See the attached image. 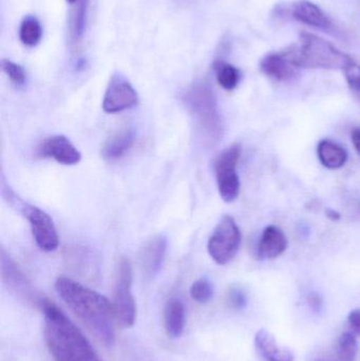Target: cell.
Returning <instances> with one entry per match:
<instances>
[{
    "instance_id": "1",
    "label": "cell",
    "mask_w": 360,
    "mask_h": 361,
    "mask_svg": "<svg viewBox=\"0 0 360 361\" xmlns=\"http://www.w3.org/2000/svg\"><path fill=\"white\" fill-rule=\"evenodd\" d=\"M55 290L68 307L90 329L99 341L112 345L116 341L113 305L105 296L70 279L57 278Z\"/></svg>"
},
{
    "instance_id": "2",
    "label": "cell",
    "mask_w": 360,
    "mask_h": 361,
    "mask_svg": "<svg viewBox=\"0 0 360 361\" xmlns=\"http://www.w3.org/2000/svg\"><path fill=\"white\" fill-rule=\"evenodd\" d=\"M46 348L55 361H101L80 329L52 301H42Z\"/></svg>"
},
{
    "instance_id": "3",
    "label": "cell",
    "mask_w": 360,
    "mask_h": 361,
    "mask_svg": "<svg viewBox=\"0 0 360 361\" xmlns=\"http://www.w3.org/2000/svg\"><path fill=\"white\" fill-rule=\"evenodd\" d=\"M183 103L196 121L205 143L217 144L223 135V122L211 85L197 80L184 93Z\"/></svg>"
},
{
    "instance_id": "4",
    "label": "cell",
    "mask_w": 360,
    "mask_h": 361,
    "mask_svg": "<svg viewBox=\"0 0 360 361\" xmlns=\"http://www.w3.org/2000/svg\"><path fill=\"white\" fill-rule=\"evenodd\" d=\"M292 63L304 69L345 70L353 63L350 55L312 33L302 32L299 44L287 49Z\"/></svg>"
},
{
    "instance_id": "5",
    "label": "cell",
    "mask_w": 360,
    "mask_h": 361,
    "mask_svg": "<svg viewBox=\"0 0 360 361\" xmlns=\"http://www.w3.org/2000/svg\"><path fill=\"white\" fill-rule=\"evenodd\" d=\"M2 195L12 207L16 208L20 212L31 227L32 235L40 250L46 252H53L58 247L59 238L56 226L52 218L37 206L30 205L23 201L12 189L6 184L4 180L1 182Z\"/></svg>"
},
{
    "instance_id": "6",
    "label": "cell",
    "mask_w": 360,
    "mask_h": 361,
    "mask_svg": "<svg viewBox=\"0 0 360 361\" xmlns=\"http://www.w3.org/2000/svg\"><path fill=\"white\" fill-rule=\"evenodd\" d=\"M114 313L116 319L125 328H130L137 320V305L132 295V267L128 259L118 263L113 290Z\"/></svg>"
},
{
    "instance_id": "7",
    "label": "cell",
    "mask_w": 360,
    "mask_h": 361,
    "mask_svg": "<svg viewBox=\"0 0 360 361\" xmlns=\"http://www.w3.org/2000/svg\"><path fill=\"white\" fill-rule=\"evenodd\" d=\"M241 239L240 228L235 219L222 216L207 243L209 256L217 264H228L238 254Z\"/></svg>"
},
{
    "instance_id": "8",
    "label": "cell",
    "mask_w": 360,
    "mask_h": 361,
    "mask_svg": "<svg viewBox=\"0 0 360 361\" xmlns=\"http://www.w3.org/2000/svg\"><path fill=\"white\" fill-rule=\"evenodd\" d=\"M241 157L240 144H232L218 156L215 163L218 189L223 201L230 203L240 193V178L237 165Z\"/></svg>"
},
{
    "instance_id": "9",
    "label": "cell",
    "mask_w": 360,
    "mask_h": 361,
    "mask_svg": "<svg viewBox=\"0 0 360 361\" xmlns=\"http://www.w3.org/2000/svg\"><path fill=\"white\" fill-rule=\"evenodd\" d=\"M139 104V94L123 74L114 73L110 78L103 99L106 114H116L131 109Z\"/></svg>"
},
{
    "instance_id": "10",
    "label": "cell",
    "mask_w": 360,
    "mask_h": 361,
    "mask_svg": "<svg viewBox=\"0 0 360 361\" xmlns=\"http://www.w3.org/2000/svg\"><path fill=\"white\" fill-rule=\"evenodd\" d=\"M39 154L42 158L52 159L67 166L78 164L82 161L80 150L65 135H54L46 139L39 146Z\"/></svg>"
},
{
    "instance_id": "11",
    "label": "cell",
    "mask_w": 360,
    "mask_h": 361,
    "mask_svg": "<svg viewBox=\"0 0 360 361\" xmlns=\"http://www.w3.org/2000/svg\"><path fill=\"white\" fill-rule=\"evenodd\" d=\"M135 129L125 127L112 133L101 146V157L106 162H116L128 154L135 143Z\"/></svg>"
},
{
    "instance_id": "12",
    "label": "cell",
    "mask_w": 360,
    "mask_h": 361,
    "mask_svg": "<svg viewBox=\"0 0 360 361\" xmlns=\"http://www.w3.org/2000/svg\"><path fill=\"white\" fill-rule=\"evenodd\" d=\"M167 252V238L164 235H154L142 248L139 263L144 273L149 277L160 271Z\"/></svg>"
},
{
    "instance_id": "13",
    "label": "cell",
    "mask_w": 360,
    "mask_h": 361,
    "mask_svg": "<svg viewBox=\"0 0 360 361\" xmlns=\"http://www.w3.org/2000/svg\"><path fill=\"white\" fill-rule=\"evenodd\" d=\"M260 68L268 78L279 82H285L295 78L298 69L292 63L287 50L266 55L262 59Z\"/></svg>"
},
{
    "instance_id": "14",
    "label": "cell",
    "mask_w": 360,
    "mask_h": 361,
    "mask_svg": "<svg viewBox=\"0 0 360 361\" xmlns=\"http://www.w3.org/2000/svg\"><path fill=\"white\" fill-rule=\"evenodd\" d=\"M287 248V239L279 227L270 225L264 229L257 248L260 260H272L278 258Z\"/></svg>"
},
{
    "instance_id": "15",
    "label": "cell",
    "mask_w": 360,
    "mask_h": 361,
    "mask_svg": "<svg viewBox=\"0 0 360 361\" xmlns=\"http://www.w3.org/2000/svg\"><path fill=\"white\" fill-rule=\"evenodd\" d=\"M292 15L296 20L318 29L330 30L333 25L329 17L316 4L309 0H298L292 6Z\"/></svg>"
},
{
    "instance_id": "16",
    "label": "cell",
    "mask_w": 360,
    "mask_h": 361,
    "mask_svg": "<svg viewBox=\"0 0 360 361\" xmlns=\"http://www.w3.org/2000/svg\"><path fill=\"white\" fill-rule=\"evenodd\" d=\"M255 345L257 351L266 361L295 360L293 351L279 345L274 335L263 329L256 334Z\"/></svg>"
},
{
    "instance_id": "17",
    "label": "cell",
    "mask_w": 360,
    "mask_h": 361,
    "mask_svg": "<svg viewBox=\"0 0 360 361\" xmlns=\"http://www.w3.org/2000/svg\"><path fill=\"white\" fill-rule=\"evenodd\" d=\"M164 322L167 334L171 338H179L185 326V307L180 299L167 301L164 310Z\"/></svg>"
},
{
    "instance_id": "18",
    "label": "cell",
    "mask_w": 360,
    "mask_h": 361,
    "mask_svg": "<svg viewBox=\"0 0 360 361\" xmlns=\"http://www.w3.org/2000/svg\"><path fill=\"white\" fill-rule=\"evenodd\" d=\"M317 154L321 164L329 169H340L348 160V154L346 150L330 140H323L319 142Z\"/></svg>"
},
{
    "instance_id": "19",
    "label": "cell",
    "mask_w": 360,
    "mask_h": 361,
    "mask_svg": "<svg viewBox=\"0 0 360 361\" xmlns=\"http://www.w3.org/2000/svg\"><path fill=\"white\" fill-rule=\"evenodd\" d=\"M89 0H78L71 11L69 18V40L71 44H77L86 31L88 18Z\"/></svg>"
},
{
    "instance_id": "20",
    "label": "cell",
    "mask_w": 360,
    "mask_h": 361,
    "mask_svg": "<svg viewBox=\"0 0 360 361\" xmlns=\"http://www.w3.org/2000/svg\"><path fill=\"white\" fill-rule=\"evenodd\" d=\"M1 271L2 279L13 290L17 292L27 290V281L23 271L17 267L16 263L10 258L8 254L1 250Z\"/></svg>"
},
{
    "instance_id": "21",
    "label": "cell",
    "mask_w": 360,
    "mask_h": 361,
    "mask_svg": "<svg viewBox=\"0 0 360 361\" xmlns=\"http://www.w3.org/2000/svg\"><path fill=\"white\" fill-rule=\"evenodd\" d=\"M216 76H217L218 84L228 91L234 90L237 88L241 80V72L238 68L230 63L218 61L215 63Z\"/></svg>"
},
{
    "instance_id": "22",
    "label": "cell",
    "mask_w": 360,
    "mask_h": 361,
    "mask_svg": "<svg viewBox=\"0 0 360 361\" xmlns=\"http://www.w3.org/2000/svg\"><path fill=\"white\" fill-rule=\"evenodd\" d=\"M42 29L36 17L27 16L19 27V38L27 47H35L42 39Z\"/></svg>"
},
{
    "instance_id": "23",
    "label": "cell",
    "mask_w": 360,
    "mask_h": 361,
    "mask_svg": "<svg viewBox=\"0 0 360 361\" xmlns=\"http://www.w3.org/2000/svg\"><path fill=\"white\" fill-rule=\"evenodd\" d=\"M359 353V343L353 333L340 335L337 343L338 361H356Z\"/></svg>"
},
{
    "instance_id": "24",
    "label": "cell",
    "mask_w": 360,
    "mask_h": 361,
    "mask_svg": "<svg viewBox=\"0 0 360 361\" xmlns=\"http://www.w3.org/2000/svg\"><path fill=\"white\" fill-rule=\"evenodd\" d=\"M1 68L2 71L6 73L8 80L16 88H23L25 86L27 82V73L20 65L8 59H2Z\"/></svg>"
},
{
    "instance_id": "25",
    "label": "cell",
    "mask_w": 360,
    "mask_h": 361,
    "mask_svg": "<svg viewBox=\"0 0 360 361\" xmlns=\"http://www.w3.org/2000/svg\"><path fill=\"white\" fill-rule=\"evenodd\" d=\"M190 296L199 303H206L213 298V288L211 282L205 279L197 280L190 288Z\"/></svg>"
},
{
    "instance_id": "26",
    "label": "cell",
    "mask_w": 360,
    "mask_h": 361,
    "mask_svg": "<svg viewBox=\"0 0 360 361\" xmlns=\"http://www.w3.org/2000/svg\"><path fill=\"white\" fill-rule=\"evenodd\" d=\"M344 71L350 88L355 92L360 93V65L353 61Z\"/></svg>"
},
{
    "instance_id": "27",
    "label": "cell",
    "mask_w": 360,
    "mask_h": 361,
    "mask_svg": "<svg viewBox=\"0 0 360 361\" xmlns=\"http://www.w3.org/2000/svg\"><path fill=\"white\" fill-rule=\"evenodd\" d=\"M228 302L234 309H243L247 305V296L240 288H232L228 293Z\"/></svg>"
},
{
    "instance_id": "28",
    "label": "cell",
    "mask_w": 360,
    "mask_h": 361,
    "mask_svg": "<svg viewBox=\"0 0 360 361\" xmlns=\"http://www.w3.org/2000/svg\"><path fill=\"white\" fill-rule=\"evenodd\" d=\"M348 324L355 336H360V309L350 312L348 316Z\"/></svg>"
},
{
    "instance_id": "29",
    "label": "cell",
    "mask_w": 360,
    "mask_h": 361,
    "mask_svg": "<svg viewBox=\"0 0 360 361\" xmlns=\"http://www.w3.org/2000/svg\"><path fill=\"white\" fill-rule=\"evenodd\" d=\"M309 305L314 312H321L323 309V300L318 294H311L309 297Z\"/></svg>"
},
{
    "instance_id": "30",
    "label": "cell",
    "mask_w": 360,
    "mask_h": 361,
    "mask_svg": "<svg viewBox=\"0 0 360 361\" xmlns=\"http://www.w3.org/2000/svg\"><path fill=\"white\" fill-rule=\"evenodd\" d=\"M351 137H352L353 145L360 156V129H353Z\"/></svg>"
},
{
    "instance_id": "31",
    "label": "cell",
    "mask_w": 360,
    "mask_h": 361,
    "mask_svg": "<svg viewBox=\"0 0 360 361\" xmlns=\"http://www.w3.org/2000/svg\"><path fill=\"white\" fill-rule=\"evenodd\" d=\"M327 216L328 218L331 219L332 221H338L340 219V212H337L336 210L333 209H328Z\"/></svg>"
},
{
    "instance_id": "32",
    "label": "cell",
    "mask_w": 360,
    "mask_h": 361,
    "mask_svg": "<svg viewBox=\"0 0 360 361\" xmlns=\"http://www.w3.org/2000/svg\"><path fill=\"white\" fill-rule=\"evenodd\" d=\"M69 4H76V2L78 1V0H67Z\"/></svg>"
}]
</instances>
